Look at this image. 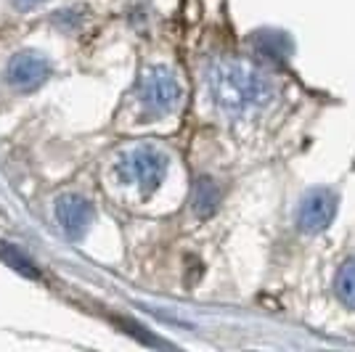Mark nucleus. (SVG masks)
Listing matches in <instances>:
<instances>
[{
  "instance_id": "f257e3e1",
  "label": "nucleus",
  "mask_w": 355,
  "mask_h": 352,
  "mask_svg": "<svg viewBox=\"0 0 355 352\" xmlns=\"http://www.w3.org/2000/svg\"><path fill=\"white\" fill-rule=\"evenodd\" d=\"M212 101L228 114H241L273 98V85L260 72L236 61H215L207 72Z\"/></svg>"
},
{
  "instance_id": "f03ea898",
  "label": "nucleus",
  "mask_w": 355,
  "mask_h": 352,
  "mask_svg": "<svg viewBox=\"0 0 355 352\" xmlns=\"http://www.w3.org/2000/svg\"><path fill=\"white\" fill-rule=\"evenodd\" d=\"M117 175L122 183L141 191H157L167 175V154L154 146H135L117 159Z\"/></svg>"
},
{
  "instance_id": "7ed1b4c3",
  "label": "nucleus",
  "mask_w": 355,
  "mask_h": 352,
  "mask_svg": "<svg viewBox=\"0 0 355 352\" xmlns=\"http://www.w3.org/2000/svg\"><path fill=\"white\" fill-rule=\"evenodd\" d=\"M180 96H183V90H180L178 77L164 67L146 69L141 82H138V101L148 114H157V117L175 112Z\"/></svg>"
},
{
  "instance_id": "20e7f679",
  "label": "nucleus",
  "mask_w": 355,
  "mask_h": 352,
  "mask_svg": "<svg viewBox=\"0 0 355 352\" xmlns=\"http://www.w3.org/2000/svg\"><path fill=\"white\" fill-rule=\"evenodd\" d=\"M337 215V193L331 188H313L305 193L302 204L297 209V225L302 234H321Z\"/></svg>"
},
{
  "instance_id": "39448f33",
  "label": "nucleus",
  "mask_w": 355,
  "mask_h": 352,
  "mask_svg": "<svg viewBox=\"0 0 355 352\" xmlns=\"http://www.w3.org/2000/svg\"><path fill=\"white\" fill-rule=\"evenodd\" d=\"M51 77V64L35 51H21L6 67V80L19 90H37Z\"/></svg>"
},
{
  "instance_id": "423d86ee",
  "label": "nucleus",
  "mask_w": 355,
  "mask_h": 352,
  "mask_svg": "<svg viewBox=\"0 0 355 352\" xmlns=\"http://www.w3.org/2000/svg\"><path fill=\"white\" fill-rule=\"evenodd\" d=\"M56 220L67 238H80L88 234L90 222H93V204L80 193H64L56 199Z\"/></svg>"
},
{
  "instance_id": "0eeeda50",
  "label": "nucleus",
  "mask_w": 355,
  "mask_h": 352,
  "mask_svg": "<svg viewBox=\"0 0 355 352\" xmlns=\"http://www.w3.org/2000/svg\"><path fill=\"white\" fill-rule=\"evenodd\" d=\"M218 202H220V191L218 186L209 180V177H202L196 183V193H193V209L199 218H207L218 209Z\"/></svg>"
},
{
  "instance_id": "6e6552de",
  "label": "nucleus",
  "mask_w": 355,
  "mask_h": 352,
  "mask_svg": "<svg viewBox=\"0 0 355 352\" xmlns=\"http://www.w3.org/2000/svg\"><path fill=\"white\" fill-rule=\"evenodd\" d=\"M0 257H3V263H8V267H14L16 273H21L24 279H40V270L35 267V263L14 244H3L0 247Z\"/></svg>"
},
{
  "instance_id": "1a4fd4ad",
  "label": "nucleus",
  "mask_w": 355,
  "mask_h": 352,
  "mask_svg": "<svg viewBox=\"0 0 355 352\" xmlns=\"http://www.w3.org/2000/svg\"><path fill=\"white\" fill-rule=\"evenodd\" d=\"M334 292H337L342 305L355 310V257L340 267L337 281H334Z\"/></svg>"
},
{
  "instance_id": "9d476101",
  "label": "nucleus",
  "mask_w": 355,
  "mask_h": 352,
  "mask_svg": "<svg viewBox=\"0 0 355 352\" xmlns=\"http://www.w3.org/2000/svg\"><path fill=\"white\" fill-rule=\"evenodd\" d=\"M40 3H45V0H14V6L19 8V11H30V8H37Z\"/></svg>"
}]
</instances>
